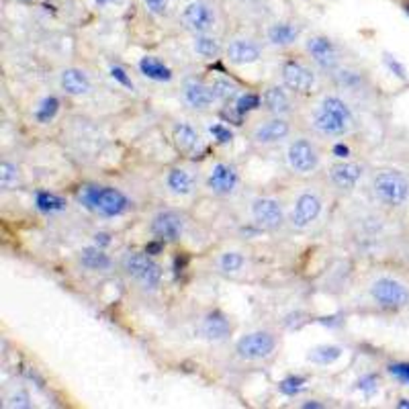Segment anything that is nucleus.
Returning a JSON list of instances; mask_svg holds the SVG:
<instances>
[{"mask_svg": "<svg viewBox=\"0 0 409 409\" xmlns=\"http://www.w3.org/2000/svg\"><path fill=\"white\" fill-rule=\"evenodd\" d=\"M111 76H113L115 80L121 82V84H125V86H129V88H133V82H131V78L127 76V72H125L123 68H119V65H113V68H111Z\"/></svg>", "mask_w": 409, "mask_h": 409, "instance_id": "38", "label": "nucleus"}, {"mask_svg": "<svg viewBox=\"0 0 409 409\" xmlns=\"http://www.w3.org/2000/svg\"><path fill=\"white\" fill-rule=\"evenodd\" d=\"M211 86L219 102H233V100H238L240 95L244 92L238 82H233L231 78H223V76H221V78H215V80L211 82Z\"/></svg>", "mask_w": 409, "mask_h": 409, "instance_id": "28", "label": "nucleus"}, {"mask_svg": "<svg viewBox=\"0 0 409 409\" xmlns=\"http://www.w3.org/2000/svg\"><path fill=\"white\" fill-rule=\"evenodd\" d=\"M211 133L217 137V142H221V144H228V142H231V133H229L228 129H223L221 125H215L211 129Z\"/></svg>", "mask_w": 409, "mask_h": 409, "instance_id": "39", "label": "nucleus"}, {"mask_svg": "<svg viewBox=\"0 0 409 409\" xmlns=\"http://www.w3.org/2000/svg\"><path fill=\"white\" fill-rule=\"evenodd\" d=\"M245 266V256L238 250H228L223 252L219 258H217V268L223 272V275H238L242 272Z\"/></svg>", "mask_w": 409, "mask_h": 409, "instance_id": "29", "label": "nucleus"}, {"mask_svg": "<svg viewBox=\"0 0 409 409\" xmlns=\"http://www.w3.org/2000/svg\"><path fill=\"white\" fill-rule=\"evenodd\" d=\"M23 2H29V0H23Z\"/></svg>", "mask_w": 409, "mask_h": 409, "instance_id": "42", "label": "nucleus"}, {"mask_svg": "<svg viewBox=\"0 0 409 409\" xmlns=\"http://www.w3.org/2000/svg\"><path fill=\"white\" fill-rule=\"evenodd\" d=\"M78 198L88 211H92L98 217H109V219L121 217L131 209L129 196L115 186H102V184L84 186Z\"/></svg>", "mask_w": 409, "mask_h": 409, "instance_id": "4", "label": "nucleus"}, {"mask_svg": "<svg viewBox=\"0 0 409 409\" xmlns=\"http://www.w3.org/2000/svg\"><path fill=\"white\" fill-rule=\"evenodd\" d=\"M172 2L174 0H142L144 9H146L147 15L152 16H166L172 9Z\"/></svg>", "mask_w": 409, "mask_h": 409, "instance_id": "34", "label": "nucleus"}, {"mask_svg": "<svg viewBox=\"0 0 409 409\" xmlns=\"http://www.w3.org/2000/svg\"><path fill=\"white\" fill-rule=\"evenodd\" d=\"M166 188L168 193L174 196H191L196 191V176L193 174V170L188 168H182V166H176V168H170L166 172Z\"/></svg>", "mask_w": 409, "mask_h": 409, "instance_id": "22", "label": "nucleus"}, {"mask_svg": "<svg viewBox=\"0 0 409 409\" xmlns=\"http://www.w3.org/2000/svg\"><path fill=\"white\" fill-rule=\"evenodd\" d=\"M248 137L258 147H275L287 144L293 137V119L278 117V115H264L252 123Z\"/></svg>", "mask_w": 409, "mask_h": 409, "instance_id": "6", "label": "nucleus"}, {"mask_svg": "<svg viewBox=\"0 0 409 409\" xmlns=\"http://www.w3.org/2000/svg\"><path fill=\"white\" fill-rule=\"evenodd\" d=\"M35 205H37V209L43 213H60L65 209V203L62 196L53 195V193H37L35 196Z\"/></svg>", "mask_w": 409, "mask_h": 409, "instance_id": "31", "label": "nucleus"}, {"mask_svg": "<svg viewBox=\"0 0 409 409\" xmlns=\"http://www.w3.org/2000/svg\"><path fill=\"white\" fill-rule=\"evenodd\" d=\"M278 348L277 336L268 329H256L242 336L235 344V354L245 362H260L270 358Z\"/></svg>", "mask_w": 409, "mask_h": 409, "instance_id": "12", "label": "nucleus"}, {"mask_svg": "<svg viewBox=\"0 0 409 409\" xmlns=\"http://www.w3.org/2000/svg\"><path fill=\"white\" fill-rule=\"evenodd\" d=\"M198 334H201V338H205L209 342H221L231 334V322L223 311L213 309L201 317Z\"/></svg>", "mask_w": 409, "mask_h": 409, "instance_id": "21", "label": "nucleus"}, {"mask_svg": "<svg viewBox=\"0 0 409 409\" xmlns=\"http://www.w3.org/2000/svg\"><path fill=\"white\" fill-rule=\"evenodd\" d=\"M223 55L231 65H252L260 62L262 46L250 37H235L225 46Z\"/></svg>", "mask_w": 409, "mask_h": 409, "instance_id": "19", "label": "nucleus"}, {"mask_svg": "<svg viewBox=\"0 0 409 409\" xmlns=\"http://www.w3.org/2000/svg\"><path fill=\"white\" fill-rule=\"evenodd\" d=\"M342 356V348L338 346H319L309 354V360L317 362V364H331L334 360Z\"/></svg>", "mask_w": 409, "mask_h": 409, "instance_id": "33", "label": "nucleus"}, {"mask_svg": "<svg viewBox=\"0 0 409 409\" xmlns=\"http://www.w3.org/2000/svg\"><path fill=\"white\" fill-rule=\"evenodd\" d=\"M391 375L397 376L401 383H408L409 385V364L408 362H397V364H391Z\"/></svg>", "mask_w": 409, "mask_h": 409, "instance_id": "36", "label": "nucleus"}, {"mask_svg": "<svg viewBox=\"0 0 409 409\" xmlns=\"http://www.w3.org/2000/svg\"><path fill=\"white\" fill-rule=\"evenodd\" d=\"M193 49L198 58L203 60H217L219 55H223V43L219 41V37H215L213 33H201L195 35V41H193Z\"/></svg>", "mask_w": 409, "mask_h": 409, "instance_id": "27", "label": "nucleus"}, {"mask_svg": "<svg viewBox=\"0 0 409 409\" xmlns=\"http://www.w3.org/2000/svg\"><path fill=\"white\" fill-rule=\"evenodd\" d=\"M242 184V174L240 170L229 162H215L207 172L205 186L209 188V193L215 196H233L240 191Z\"/></svg>", "mask_w": 409, "mask_h": 409, "instance_id": "15", "label": "nucleus"}, {"mask_svg": "<svg viewBox=\"0 0 409 409\" xmlns=\"http://www.w3.org/2000/svg\"><path fill=\"white\" fill-rule=\"evenodd\" d=\"M139 72L154 82H170L174 78V72L168 64H164L156 55H146L139 60Z\"/></svg>", "mask_w": 409, "mask_h": 409, "instance_id": "26", "label": "nucleus"}, {"mask_svg": "<svg viewBox=\"0 0 409 409\" xmlns=\"http://www.w3.org/2000/svg\"><path fill=\"white\" fill-rule=\"evenodd\" d=\"M21 184V170L18 166L9 160L0 164V186L2 191H13Z\"/></svg>", "mask_w": 409, "mask_h": 409, "instance_id": "30", "label": "nucleus"}, {"mask_svg": "<svg viewBox=\"0 0 409 409\" xmlns=\"http://www.w3.org/2000/svg\"><path fill=\"white\" fill-rule=\"evenodd\" d=\"M58 84H60V90L65 92L68 97H86L92 90L90 76L76 65H68L64 70H60Z\"/></svg>", "mask_w": 409, "mask_h": 409, "instance_id": "20", "label": "nucleus"}, {"mask_svg": "<svg viewBox=\"0 0 409 409\" xmlns=\"http://www.w3.org/2000/svg\"><path fill=\"white\" fill-rule=\"evenodd\" d=\"M172 142L182 154H195L203 146L201 133L188 121H176L172 125Z\"/></svg>", "mask_w": 409, "mask_h": 409, "instance_id": "24", "label": "nucleus"}, {"mask_svg": "<svg viewBox=\"0 0 409 409\" xmlns=\"http://www.w3.org/2000/svg\"><path fill=\"white\" fill-rule=\"evenodd\" d=\"M280 84L294 97H307L317 86V74L301 60H285L280 65Z\"/></svg>", "mask_w": 409, "mask_h": 409, "instance_id": "11", "label": "nucleus"}, {"mask_svg": "<svg viewBox=\"0 0 409 409\" xmlns=\"http://www.w3.org/2000/svg\"><path fill=\"white\" fill-rule=\"evenodd\" d=\"M147 229L160 244H174L186 231V217L176 209H160L152 215Z\"/></svg>", "mask_w": 409, "mask_h": 409, "instance_id": "13", "label": "nucleus"}, {"mask_svg": "<svg viewBox=\"0 0 409 409\" xmlns=\"http://www.w3.org/2000/svg\"><path fill=\"white\" fill-rule=\"evenodd\" d=\"M362 176H364V166L360 162H350V160H340V162L331 164L327 170L329 184L340 193H352L358 186Z\"/></svg>", "mask_w": 409, "mask_h": 409, "instance_id": "16", "label": "nucleus"}, {"mask_svg": "<svg viewBox=\"0 0 409 409\" xmlns=\"http://www.w3.org/2000/svg\"><path fill=\"white\" fill-rule=\"evenodd\" d=\"M182 100L193 111H209L219 102L211 82L196 80V78H191L182 84Z\"/></svg>", "mask_w": 409, "mask_h": 409, "instance_id": "18", "label": "nucleus"}, {"mask_svg": "<svg viewBox=\"0 0 409 409\" xmlns=\"http://www.w3.org/2000/svg\"><path fill=\"white\" fill-rule=\"evenodd\" d=\"M285 164L294 176H311L322 168V149L309 135H293L285 146Z\"/></svg>", "mask_w": 409, "mask_h": 409, "instance_id": "5", "label": "nucleus"}, {"mask_svg": "<svg viewBox=\"0 0 409 409\" xmlns=\"http://www.w3.org/2000/svg\"><path fill=\"white\" fill-rule=\"evenodd\" d=\"M397 405H399V408H409V399H399Z\"/></svg>", "mask_w": 409, "mask_h": 409, "instance_id": "41", "label": "nucleus"}, {"mask_svg": "<svg viewBox=\"0 0 409 409\" xmlns=\"http://www.w3.org/2000/svg\"><path fill=\"white\" fill-rule=\"evenodd\" d=\"M324 211V196L315 188H305L294 196L293 207L289 211V225L297 231H305L317 223Z\"/></svg>", "mask_w": 409, "mask_h": 409, "instance_id": "7", "label": "nucleus"}, {"mask_svg": "<svg viewBox=\"0 0 409 409\" xmlns=\"http://www.w3.org/2000/svg\"><path fill=\"white\" fill-rule=\"evenodd\" d=\"M293 92L287 90L282 84H270L262 90L260 107L266 115H278V117H293L294 100Z\"/></svg>", "mask_w": 409, "mask_h": 409, "instance_id": "17", "label": "nucleus"}, {"mask_svg": "<svg viewBox=\"0 0 409 409\" xmlns=\"http://www.w3.org/2000/svg\"><path fill=\"white\" fill-rule=\"evenodd\" d=\"M78 262L88 272H107L113 266V260L109 258V254L100 245H88V248L80 250Z\"/></svg>", "mask_w": 409, "mask_h": 409, "instance_id": "25", "label": "nucleus"}, {"mask_svg": "<svg viewBox=\"0 0 409 409\" xmlns=\"http://www.w3.org/2000/svg\"><path fill=\"white\" fill-rule=\"evenodd\" d=\"M217 9L207 0H195L191 4H186L180 13V25L182 29H186L193 35L201 33H211L217 27Z\"/></svg>", "mask_w": 409, "mask_h": 409, "instance_id": "14", "label": "nucleus"}, {"mask_svg": "<svg viewBox=\"0 0 409 409\" xmlns=\"http://www.w3.org/2000/svg\"><path fill=\"white\" fill-rule=\"evenodd\" d=\"M250 217L254 221L256 228L264 231H278L285 228V223L289 221V215L285 211L282 203L277 196H256L250 203Z\"/></svg>", "mask_w": 409, "mask_h": 409, "instance_id": "10", "label": "nucleus"}, {"mask_svg": "<svg viewBox=\"0 0 409 409\" xmlns=\"http://www.w3.org/2000/svg\"><path fill=\"white\" fill-rule=\"evenodd\" d=\"M60 111V100L55 97H48L43 98L41 102H39V107L35 109V119L39 121V123H49L55 113Z\"/></svg>", "mask_w": 409, "mask_h": 409, "instance_id": "32", "label": "nucleus"}, {"mask_svg": "<svg viewBox=\"0 0 409 409\" xmlns=\"http://www.w3.org/2000/svg\"><path fill=\"white\" fill-rule=\"evenodd\" d=\"M301 37V27L294 25L291 21H278L272 23L266 31V41L272 46V48H291L299 41Z\"/></svg>", "mask_w": 409, "mask_h": 409, "instance_id": "23", "label": "nucleus"}, {"mask_svg": "<svg viewBox=\"0 0 409 409\" xmlns=\"http://www.w3.org/2000/svg\"><path fill=\"white\" fill-rule=\"evenodd\" d=\"M97 4L98 9H109V6H115V4H121L123 0H92Z\"/></svg>", "mask_w": 409, "mask_h": 409, "instance_id": "40", "label": "nucleus"}, {"mask_svg": "<svg viewBox=\"0 0 409 409\" xmlns=\"http://www.w3.org/2000/svg\"><path fill=\"white\" fill-rule=\"evenodd\" d=\"M303 385H305V378H301V376H291V378H287V381L280 383V391L287 393V395H294L299 389H303Z\"/></svg>", "mask_w": 409, "mask_h": 409, "instance_id": "35", "label": "nucleus"}, {"mask_svg": "<svg viewBox=\"0 0 409 409\" xmlns=\"http://www.w3.org/2000/svg\"><path fill=\"white\" fill-rule=\"evenodd\" d=\"M371 195L389 209H403L409 203V176L395 168H383L371 176Z\"/></svg>", "mask_w": 409, "mask_h": 409, "instance_id": "2", "label": "nucleus"}, {"mask_svg": "<svg viewBox=\"0 0 409 409\" xmlns=\"http://www.w3.org/2000/svg\"><path fill=\"white\" fill-rule=\"evenodd\" d=\"M11 408H31V403H29V395L25 391H18L15 393L13 397H11V403H9Z\"/></svg>", "mask_w": 409, "mask_h": 409, "instance_id": "37", "label": "nucleus"}, {"mask_svg": "<svg viewBox=\"0 0 409 409\" xmlns=\"http://www.w3.org/2000/svg\"><path fill=\"white\" fill-rule=\"evenodd\" d=\"M371 297L381 309L397 311L409 305V289L405 282L393 277H378L371 282Z\"/></svg>", "mask_w": 409, "mask_h": 409, "instance_id": "9", "label": "nucleus"}, {"mask_svg": "<svg viewBox=\"0 0 409 409\" xmlns=\"http://www.w3.org/2000/svg\"><path fill=\"white\" fill-rule=\"evenodd\" d=\"M305 53L319 72L336 76L342 70V53L326 35H311L305 41Z\"/></svg>", "mask_w": 409, "mask_h": 409, "instance_id": "8", "label": "nucleus"}, {"mask_svg": "<svg viewBox=\"0 0 409 409\" xmlns=\"http://www.w3.org/2000/svg\"><path fill=\"white\" fill-rule=\"evenodd\" d=\"M307 123H309V129L324 139L350 137L358 127L352 107L342 95H336V92L322 95L313 102Z\"/></svg>", "mask_w": 409, "mask_h": 409, "instance_id": "1", "label": "nucleus"}, {"mask_svg": "<svg viewBox=\"0 0 409 409\" xmlns=\"http://www.w3.org/2000/svg\"><path fill=\"white\" fill-rule=\"evenodd\" d=\"M121 270L129 278L131 282L146 291V293H156L162 287L164 268L154 260L149 252H125L121 256Z\"/></svg>", "mask_w": 409, "mask_h": 409, "instance_id": "3", "label": "nucleus"}]
</instances>
